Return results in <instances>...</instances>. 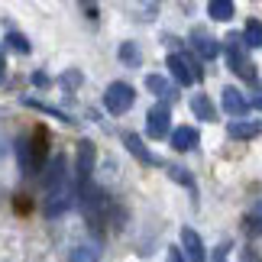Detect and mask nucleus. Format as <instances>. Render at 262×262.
<instances>
[{
    "label": "nucleus",
    "instance_id": "obj_2",
    "mask_svg": "<svg viewBox=\"0 0 262 262\" xmlns=\"http://www.w3.org/2000/svg\"><path fill=\"white\" fill-rule=\"evenodd\" d=\"M133 100H136V91H133V84H126V81H114V84H107V91H104V107L114 117L126 114V110L133 107Z\"/></svg>",
    "mask_w": 262,
    "mask_h": 262
},
{
    "label": "nucleus",
    "instance_id": "obj_11",
    "mask_svg": "<svg viewBox=\"0 0 262 262\" xmlns=\"http://www.w3.org/2000/svg\"><path fill=\"white\" fill-rule=\"evenodd\" d=\"M123 146H126V149H129V152H133V156H136L143 165H156V156L149 152L146 143H143V139H139L136 133H126V136H123Z\"/></svg>",
    "mask_w": 262,
    "mask_h": 262
},
{
    "label": "nucleus",
    "instance_id": "obj_15",
    "mask_svg": "<svg viewBox=\"0 0 262 262\" xmlns=\"http://www.w3.org/2000/svg\"><path fill=\"white\" fill-rule=\"evenodd\" d=\"M233 4L230 0H210L207 4V13H210V19H220V23H227V19H233Z\"/></svg>",
    "mask_w": 262,
    "mask_h": 262
},
{
    "label": "nucleus",
    "instance_id": "obj_17",
    "mask_svg": "<svg viewBox=\"0 0 262 262\" xmlns=\"http://www.w3.org/2000/svg\"><path fill=\"white\" fill-rule=\"evenodd\" d=\"M243 42H246L249 49H262V23H259V19H249V23H246Z\"/></svg>",
    "mask_w": 262,
    "mask_h": 262
},
{
    "label": "nucleus",
    "instance_id": "obj_25",
    "mask_svg": "<svg viewBox=\"0 0 262 262\" xmlns=\"http://www.w3.org/2000/svg\"><path fill=\"white\" fill-rule=\"evenodd\" d=\"M259 214H262V204H259Z\"/></svg>",
    "mask_w": 262,
    "mask_h": 262
},
{
    "label": "nucleus",
    "instance_id": "obj_1",
    "mask_svg": "<svg viewBox=\"0 0 262 262\" xmlns=\"http://www.w3.org/2000/svg\"><path fill=\"white\" fill-rule=\"evenodd\" d=\"M78 198H81V210H84V220L91 227H100L110 217V198L100 188L81 185V188H78Z\"/></svg>",
    "mask_w": 262,
    "mask_h": 262
},
{
    "label": "nucleus",
    "instance_id": "obj_3",
    "mask_svg": "<svg viewBox=\"0 0 262 262\" xmlns=\"http://www.w3.org/2000/svg\"><path fill=\"white\" fill-rule=\"evenodd\" d=\"M75 198H78V188L75 185H65V188H55V191H49L46 194V217H62L68 207L75 204Z\"/></svg>",
    "mask_w": 262,
    "mask_h": 262
},
{
    "label": "nucleus",
    "instance_id": "obj_14",
    "mask_svg": "<svg viewBox=\"0 0 262 262\" xmlns=\"http://www.w3.org/2000/svg\"><path fill=\"white\" fill-rule=\"evenodd\" d=\"M191 114H194L198 120H217V110H214V104L207 100V94H194L191 97Z\"/></svg>",
    "mask_w": 262,
    "mask_h": 262
},
{
    "label": "nucleus",
    "instance_id": "obj_21",
    "mask_svg": "<svg viewBox=\"0 0 262 262\" xmlns=\"http://www.w3.org/2000/svg\"><path fill=\"white\" fill-rule=\"evenodd\" d=\"M168 178L178 181V185H185V188H194V178H191L188 168H181V165H168Z\"/></svg>",
    "mask_w": 262,
    "mask_h": 262
},
{
    "label": "nucleus",
    "instance_id": "obj_5",
    "mask_svg": "<svg viewBox=\"0 0 262 262\" xmlns=\"http://www.w3.org/2000/svg\"><path fill=\"white\" fill-rule=\"evenodd\" d=\"M168 120H172V110H168V104H156V107L146 114V133L152 136V139H165L168 126H172Z\"/></svg>",
    "mask_w": 262,
    "mask_h": 262
},
{
    "label": "nucleus",
    "instance_id": "obj_23",
    "mask_svg": "<svg viewBox=\"0 0 262 262\" xmlns=\"http://www.w3.org/2000/svg\"><path fill=\"white\" fill-rule=\"evenodd\" d=\"M165 262H185V253H181L178 246H168V253H165Z\"/></svg>",
    "mask_w": 262,
    "mask_h": 262
},
{
    "label": "nucleus",
    "instance_id": "obj_16",
    "mask_svg": "<svg viewBox=\"0 0 262 262\" xmlns=\"http://www.w3.org/2000/svg\"><path fill=\"white\" fill-rule=\"evenodd\" d=\"M72 262H100V246L97 243H81L72 249Z\"/></svg>",
    "mask_w": 262,
    "mask_h": 262
},
{
    "label": "nucleus",
    "instance_id": "obj_22",
    "mask_svg": "<svg viewBox=\"0 0 262 262\" xmlns=\"http://www.w3.org/2000/svg\"><path fill=\"white\" fill-rule=\"evenodd\" d=\"M120 58H123L126 65H139V49L133 42H123L120 46Z\"/></svg>",
    "mask_w": 262,
    "mask_h": 262
},
{
    "label": "nucleus",
    "instance_id": "obj_9",
    "mask_svg": "<svg viewBox=\"0 0 262 262\" xmlns=\"http://www.w3.org/2000/svg\"><path fill=\"white\" fill-rule=\"evenodd\" d=\"M181 249H185L188 262H207V256H204V243H201V236H198L191 227L181 230Z\"/></svg>",
    "mask_w": 262,
    "mask_h": 262
},
{
    "label": "nucleus",
    "instance_id": "obj_4",
    "mask_svg": "<svg viewBox=\"0 0 262 262\" xmlns=\"http://www.w3.org/2000/svg\"><path fill=\"white\" fill-rule=\"evenodd\" d=\"M168 68H172V75H175V81L178 84H194V81H201V68L191 62L188 55H168V62H165Z\"/></svg>",
    "mask_w": 262,
    "mask_h": 262
},
{
    "label": "nucleus",
    "instance_id": "obj_24",
    "mask_svg": "<svg viewBox=\"0 0 262 262\" xmlns=\"http://www.w3.org/2000/svg\"><path fill=\"white\" fill-rule=\"evenodd\" d=\"M0 75H4V55H0Z\"/></svg>",
    "mask_w": 262,
    "mask_h": 262
},
{
    "label": "nucleus",
    "instance_id": "obj_10",
    "mask_svg": "<svg viewBox=\"0 0 262 262\" xmlns=\"http://www.w3.org/2000/svg\"><path fill=\"white\" fill-rule=\"evenodd\" d=\"M227 133L233 139H253L262 133V120H230Z\"/></svg>",
    "mask_w": 262,
    "mask_h": 262
},
{
    "label": "nucleus",
    "instance_id": "obj_6",
    "mask_svg": "<svg viewBox=\"0 0 262 262\" xmlns=\"http://www.w3.org/2000/svg\"><path fill=\"white\" fill-rule=\"evenodd\" d=\"M42 185H46V194H49V191H55V188L72 185V181H68V165H65L62 156L49 159V165H46V172H42Z\"/></svg>",
    "mask_w": 262,
    "mask_h": 262
},
{
    "label": "nucleus",
    "instance_id": "obj_20",
    "mask_svg": "<svg viewBox=\"0 0 262 262\" xmlns=\"http://www.w3.org/2000/svg\"><path fill=\"white\" fill-rule=\"evenodd\" d=\"M7 49H13L19 55H29V39L23 33H7Z\"/></svg>",
    "mask_w": 262,
    "mask_h": 262
},
{
    "label": "nucleus",
    "instance_id": "obj_7",
    "mask_svg": "<svg viewBox=\"0 0 262 262\" xmlns=\"http://www.w3.org/2000/svg\"><path fill=\"white\" fill-rule=\"evenodd\" d=\"M94 143L91 139H81L78 143V162H75V172H78V178H81V185H88V178H91V172H94Z\"/></svg>",
    "mask_w": 262,
    "mask_h": 262
},
{
    "label": "nucleus",
    "instance_id": "obj_18",
    "mask_svg": "<svg viewBox=\"0 0 262 262\" xmlns=\"http://www.w3.org/2000/svg\"><path fill=\"white\" fill-rule=\"evenodd\" d=\"M29 139H19L16 143V159H19V168H23V175H33L36 172V165H33V159H29Z\"/></svg>",
    "mask_w": 262,
    "mask_h": 262
},
{
    "label": "nucleus",
    "instance_id": "obj_12",
    "mask_svg": "<svg viewBox=\"0 0 262 262\" xmlns=\"http://www.w3.org/2000/svg\"><path fill=\"white\" fill-rule=\"evenodd\" d=\"M172 146L178 149V152H188V149L198 146V129L194 126H178L172 133Z\"/></svg>",
    "mask_w": 262,
    "mask_h": 262
},
{
    "label": "nucleus",
    "instance_id": "obj_8",
    "mask_svg": "<svg viewBox=\"0 0 262 262\" xmlns=\"http://www.w3.org/2000/svg\"><path fill=\"white\" fill-rule=\"evenodd\" d=\"M220 104H224V110L230 117H243L249 110V100L243 97V91H236V88H224V91H220Z\"/></svg>",
    "mask_w": 262,
    "mask_h": 262
},
{
    "label": "nucleus",
    "instance_id": "obj_19",
    "mask_svg": "<svg viewBox=\"0 0 262 262\" xmlns=\"http://www.w3.org/2000/svg\"><path fill=\"white\" fill-rule=\"evenodd\" d=\"M146 88L152 91V94H159V97H172V84H168L162 75H149L146 78Z\"/></svg>",
    "mask_w": 262,
    "mask_h": 262
},
{
    "label": "nucleus",
    "instance_id": "obj_13",
    "mask_svg": "<svg viewBox=\"0 0 262 262\" xmlns=\"http://www.w3.org/2000/svg\"><path fill=\"white\" fill-rule=\"evenodd\" d=\"M191 42H194L201 58H217L220 55V42H217V39H210V36H204V33H191Z\"/></svg>",
    "mask_w": 262,
    "mask_h": 262
}]
</instances>
